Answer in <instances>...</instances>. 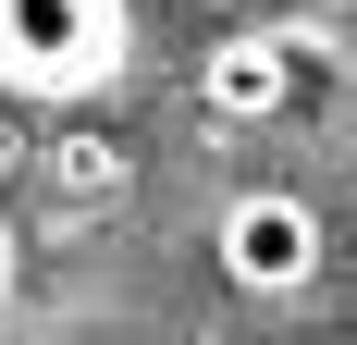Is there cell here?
Segmentation results:
<instances>
[{
  "label": "cell",
  "mask_w": 357,
  "mask_h": 345,
  "mask_svg": "<svg viewBox=\"0 0 357 345\" xmlns=\"http://www.w3.org/2000/svg\"><path fill=\"white\" fill-rule=\"evenodd\" d=\"M50 172H62V185H86V210H99L111 185H123V161H111L99 136H62V148H50Z\"/></svg>",
  "instance_id": "277c9868"
},
{
  "label": "cell",
  "mask_w": 357,
  "mask_h": 345,
  "mask_svg": "<svg viewBox=\"0 0 357 345\" xmlns=\"http://www.w3.org/2000/svg\"><path fill=\"white\" fill-rule=\"evenodd\" d=\"M13 161H25V124H0V172H13Z\"/></svg>",
  "instance_id": "5b68a950"
},
{
  "label": "cell",
  "mask_w": 357,
  "mask_h": 345,
  "mask_svg": "<svg viewBox=\"0 0 357 345\" xmlns=\"http://www.w3.org/2000/svg\"><path fill=\"white\" fill-rule=\"evenodd\" d=\"M222 272L247 284V296H308L321 284V210L296 198V185H247V198L222 210Z\"/></svg>",
  "instance_id": "7a4b0ae2"
},
{
  "label": "cell",
  "mask_w": 357,
  "mask_h": 345,
  "mask_svg": "<svg viewBox=\"0 0 357 345\" xmlns=\"http://www.w3.org/2000/svg\"><path fill=\"white\" fill-rule=\"evenodd\" d=\"M0 296H13V222H0Z\"/></svg>",
  "instance_id": "8992f818"
},
{
  "label": "cell",
  "mask_w": 357,
  "mask_h": 345,
  "mask_svg": "<svg viewBox=\"0 0 357 345\" xmlns=\"http://www.w3.org/2000/svg\"><path fill=\"white\" fill-rule=\"evenodd\" d=\"M123 0H0V87L13 99H99L123 74Z\"/></svg>",
  "instance_id": "6da1fadb"
},
{
  "label": "cell",
  "mask_w": 357,
  "mask_h": 345,
  "mask_svg": "<svg viewBox=\"0 0 357 345\" xmlns=\"http://www.w3.org/2000/svg\"><path fill=\"white\" fill-rule=\"evenodd\" d=\"M296 99V50L284 37H222L210 50V111L222 124H259V111H284Z\"/></svg>",
  "instance_id": "3957f363"
}]
</instances>
